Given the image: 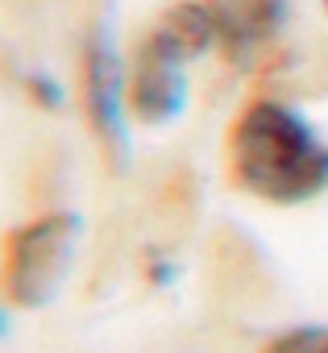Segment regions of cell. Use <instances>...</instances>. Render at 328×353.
I'll list each match as a JSON object with an SVG mask.
<instances>
[{
    "label": "cell",
    "instance_id": "obj_1",
    "mask_svg": "<svg viewBox=\"0 0 328 353\" xmlns=\"http://www.w3.org/2000/svg\"><path fill=\"white\" fill-rule=\"evenodd\" d=\"M229 170L266 204H307L328 192V141L299 108L254 100L229 129Z\"/></svg>",
    "mask_w": 328,
    "mask_h": 353
},
{
    "label": "cell",
    "instance_id": "obj_2",
    "mask_svg": "<svg viewBox=\"0 0 328 353\" xmlns=\"http://www.w3.org/2000/svg\"><path fill=\"white\" fill-rule=\"evenodd\" d=\"M79 221L71 212H46L17 225L0 254V291L13 307H46L71 270Z\"/></svg>",
    "mask_w": 328,
    "mask_h": 353
},
{
    "label": "cell",
    "instance_id": "obj_3",
    "mask_svg": "<svg viewBox=\"0 0 328 353\" xmlns=\"http://www.w3.org/2000/svg\"><path fill=\"white\" fill-rule=\"evenodd\" d=\"M83 112L100 145L121 162L129 154V67L108 26H100L83 50Z\"/></svg>",
    "mask_w": 328,
    "mask_h": 353
},
{
    "label": "cell",
    "instance_id": "obj_4",
    "mask_svg": "<svg viewBox=\"0 0 328 353\" xmlns=\"http://www.w3.org/2000/svg\"><path fill=\"white\" fill-rule=\"evenodd\" d=\"M187 104V63L154 34L141 42L129 71V117L141 125H171Z\"/></svg>",
    "mask_w": 328,
    "mask_h": 353
},
{
    "label": "cell",
    "instance_id": "obj_5",
    "mask_svg": "<svg viewBox=\"0 0 328 353\" xmlns=\"http://www.w3.org/2000/svg\"><path fill=\"white\" fill-rule=\"evenodd\" d=\"M216 9V30H221V50L229 63L249 67L287 26L291 0H212Z\"/></svg>",
    "mask_w": 328,
    "mask_h": 353
},
{
    "label": "cell",
    "instance_id": "obj_6",
    "mask_svg": "<svg viewBox=\"0 0 328 353\" xmlns=\"http://www.w3.org/2000/svg\"><path fill=\"white\" fill-rule=\"evenodd\" d=\"M150 34H154L162 46H171L183 63H192V59L208 54V50L221 42L212 0H183V5L167 9V17H162Z\"/></svg>",
    "mask_w": 328,
    "mask_h": 353
},
{
    "label": "cell",
    "instance_id": "obj_7",
    "mask_svg": "<svg viewBox=\"0 0 328 353\" xmlns=\"http://www.w3.org/2000/svg\"><path fill=\"white\" fill-rule=\"evenodd\" d=\"M262 353H328V328L324 324H303V328H287L274 341H266Z\"/></svg>",
    "mask_w": 328,
    "mask_h": 353
},
{
    "label": "cell",
    "instance_id": "obj_8",
    "mask_svg": "<svg viewBox=\"0 0 328 353\" xmlns=\"http://www.w3.org/2000/svg\"><path fill=\"white\" fill-rule=\"evenodd\" d=\"M25 92H30V100L42 104V108H59V104H63V88H59V79L46 75V71L25 75Z\"/></svg>",
    "mask_w": 328,
    "mask_h": 353
},
{
    "label": "cell",
    "instance_id": "obj_9",
    "mask_svg": "<svg viewBox=\"0 0 328 353\" xmlns=\"http://www.w3.org/2000/svg\"><path fill=\"white\" fill-rule=\"evenodd\" d=\"M324 9H328V0H324Z\"/></svg>",
    "mask_w": 328,
    "mask_h": 353
}]
</instances>
